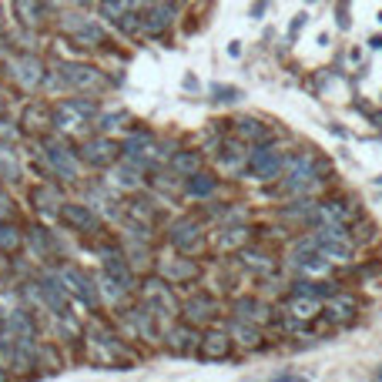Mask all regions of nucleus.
<instances>
[{
    "label": "nucleus",
    "mask_w": 382,
    "mask_h": 382,
    "mask_svg": "<svg viewBox=\"0 0 382 382\" xmlns=\"http://www.w3.org/2000/svg\"><path fill=\"white\" fill-rule=\"evenodd\" d=\"M97 115V104L81 97V101H64L58 111H54V124L60 131H81L84 124H91V117Z\"/></svg>",
    "instance_id": "obj_1"
},
{
    "label": "nucleus",
    "mask_w": 382,
    "mask_h": 382,
    "mask_svg": "<svg viewBox=\"0 0 382 382\" xmlns=\"http://www.w3.org/2000/svg\"><path fill=\"white\" fill-rule=\"evenodd\" d=\"M312 238H315V249L322 251L329 262H349V258H352V242L345 238L342 229H329V225H322Z\"/></svg>",
    "instance_id": "obj_2"
},
{
    "label": "nucleus",
    "mask_w": 382,
    "mask_h": 382,
    "mask_svg": "<svg viewBox=\"0 0 382 382\" xmlns=\"http://www.w3.org/2000/svg\"><path fill=\"white\" fill-rule=\"evenodd\" d=\"M282 168H285V158L275 151V148H255L251 151V161H249V172L258 178V181H275L279 174H282Z\"/></svg>",
    "instance_id": "obj_3"
},
{
    "label": "nucleus",
    "mask_w": 382,
    "mask_h": 382,
    "mask_svg": "<svg viewBox=\"0 0 382 382\" xmlns=\"http://www.w3.org/2000/svg\"><path fill=\"white\" fill-rule=\"evenodd\" d=\"M10 77L17 81L20 88H27V91H34L38 84H44V64H40L34 54H20V58L10 60Z\"/></svg>",
    "instance_id": "obj_4"
},
{
    "label": "nucleus",
    "mask_w": 382,
    "mask_h": 382,
    "mask_svg": "<svg viewBox=\"0 0 382 382\" xmlns=\"http://www.w3.org/2000/svg\"><path fill=\"white\" fill-rule=\"evenodd\" d=\"M308 185H315V158L308 154H299L285 161V188L288 191H302Z\"/></svg>",
    "instance_id": "obj_5"
},
{
    "label": "nucleus",
    "mask_w": 382,
    "mask_h": 382,
    "mask_svg": "<svg viewBox=\"0 0 382 382\" xmlns=\"http://www.w3.org/2000/svg\"><path fill=\"white\" fill-rule=\"evenodd\" d=\"M60 81H64L67 88H81V91H91V88H101V84H104L101 71L84 67V64H64V67H60Z\"/></svg>",
    "instance_id": "obj_6"
},
{
    "label": "nucleus",
    "mask_w": 382,
    "mask_h": 382,
    "mask_svg": "<svg viewBox=\"0 0 382 382\" xmlns=\"http://www.w3.org/2000/svg\"><path fill=\"white\" fill-rule=\"evenodd\" d=\"M60 282H64V288H67L74 299H81L84 306H97V288L88 282L84 272H77V268H64V272H60Z\"/></svg>",
    "instance_id": "obj_7"
},
{
    "label": "nucleus",
    "mask_w": 382,
    "mask_h": 382,
    "mask_svg": "<svg viewBox=\"0 0 382 382\" xmlns=\"http://www.w3.org/2000/svg\"><path fill=\"white\" fill-rule=\"evenodd\" d=\"M172 245L178 251H198L201 245V225L194 218H181L172 225Z\"/></svg>",
    "instance_id": "obj_8"
},
{
    "label": "nucleus",
    "mask_w": 382,
    "mask_h": 382,
    "mask_svg": "<svg viewBox=\"0 0 382 382\" xmlns=\"http://www.w3.org/2000/svg\"><path fill=\"white\" fill-rule=\"evenodd\" d=\"M285 308H288V315H292V319H299V322H312V319L322 312V302H319L315 295L295 292V295L285 302Z\"/></svg>",
    "instance_id": "obj_9"
},
{
    "label": "nucleus",
    "mask_w": 382,
    "mask_h": 382,
    "mask_svg": "<svg viewBox=\"0 0 382 382\" xmlns=\"http://www.w3.org/2000/svg\"><path fill=\"white\" fill-rule=\"evenodd\" d=\"M144 306H148V312H158V315H172L174 312V299L172 292L165 288V282H148V288H144Z\"/></svg>",
    "instance_id": "obj_10"
},
{
    "label": "nucleus",
    "mask_w": 382,
    "mask_h": 382,
    "mask_svg": "<svg viewBox=\"0 0 382 382\" xmlns=\"http://www.w3.org/2000/svg\"><path fill=\"white\" fill-rule=\"evenodd\" d=\"M84 158H88V165L104 168V165H111V161L117 158V144H115V141H108V138H94V141H88Z\"/></svg>",
    "instance_id": "obj_11"
},
{
    "label": "nucleus",
    "mask_w": 382,
    "mask_h": 382,
    "mask_svg": "<svg viewBox=\"0 0 382 382\" xmlns=\"http://www.w3.org/2000/svg\"><path fill=\"white\" fill-rule=\"evenodd\" d=\"M47 161H51V165H54V172L64 174L67 181L77 178V158H74V151H71L67 144H51V148H47Z\"/></svg>",
    "instance_id": "obj_12"
},
{
    "label": "nucleus",
    "mask_w": 382,
    "mask_h": 382,
    "mask_svg": "<svg viewBox=\"0 0 382 382\" xmlns=\"http://www.w3.org/2000/svg\"><path fill=\"white\" fill-rule=\"evenodd\" d=\"M60 218L77 231H94L97 229V215L88 205H64L60 208Z\"/></svg>",
    "instance_id": "obj_13"
},
{
    "label": "nucleus",
    "mask_w": 382,
    "mask_h": 382,
    "mask_svg": "<svg viewBox=\"0 0 382 382\" xmlns=\"http://www.w3.org/2000/svg\"><path fill=\"white\" fill-rule=\"evenodd\" d=\"M198 352H201V359H211V363H218V359H229L231 352V339L225 332H208L201 345H198Z\"/></svg>",
    "instance_id": "obj_14"
},
{
    "label": "nucleus",
    "mask_w": 382,
    "mask_h": 382,
    "mask_svg": "<svg viewBox=\"0 0 382 382\" xmlns=\"http://www.w3.org/2000/svg\"><path fill=\"white\" fill-rule=\"evenodd\" d=\"M185 319H188L191 325L211 322V319H215V299H208V295H194L188 306H185Z\"/></svg>",
    "instance_id": "obj_15"
},
{
    "label": "nucleus",
    "mask_w": 382,
    "mask_h": 382,
    "mask_svg": "<svg viewBox=\"0 0 382 382\" xmlns=\"http://www.w3.org/2000/svg\"><path fill=\"white\" fill-rule=\"evenodd\" d=\"M14 10L24 27H38L44 20V0H14Z\"/></svg>",
    "instance_id": "obj_16"
},
{
    "label": "nucleus",
    "mask_w": 382,
    "mask_h": 382,
    "mask_svg": "<svg viewBox=\"0 0 382 382\" xmlns=\"http://www.w3.org/2000/svg\"><path fill=\"white\" fill-rule=\"evenodd\" d=\"M172 24V7H165V3H158V7H151L144 17H141V27L148 31V34H161L165 27Z\"/></svg>",
    "instance_id": "obj_17"
},
{
    "label": "nucleus",
    "mask_w": 382,
    "mask_h": 382,
    "mask_svg": "<svg viewBox=\"0 0 382 382\" xmlns=\"http://www.w3.org/2000/svg\"><path fill=\"white\" fill-rule=\"evenodd\" d=\"M194 332H191V325H181V329H172V335H168V349H172L174 356H188L191 349H194Z\"/></svg>",
    "instance_id": "obj_18"
},
{
    "label": "nucleus",
    "mask_w": 382,
    "mask_h": 382,
    "mask_svg": "<svg viewBox=\"0 0 382 382\" xmlns=\"http://www.w3.org/2000/svg\"><path fill=\"white\" fill-rule=\"evenodd\" d=\"M67 31H71L81 44H88V47H91V40H94V44L104 40V31H101L97 24H91V20H71V24H67Z\"/></svg>",
    "instance_id": "obj_19"
},
{
    "label": "nucleus",
    "mask_w": 382,
    "mask_h": 382,
    "mask_svg": "<svg viewBox=\"0 0 382 382\" xmlns=\"http://www.w3.org/2000/svg\"><path fill=\"white\" fill-rule=\"evenodd\" d=\"M356 295H335L332 299V322H352V315H356Z\"/></svg>",
    "instance_id": "obj_20"
},
{
    "label": "nucleus",
    "mask_w": 382,
    "mask_h": 382,
    "mask_svg": "<svg viewBox=\"0 0 382 382\" xmlns=\"http://www.w3.org/2000/svg\"><path fill=\"white\" fill-rule=\"evenodd\" d=\"M238 134L245 138V141H255V144H262L268 138V128L262 124V121H255V117H242L238 121Z\"/></svg>",
    "instance_id": "obj_21"
},
{
    "label": "nucleus",
    "mask_w": 382,
    "mask_h": 382,
    "mask_svg": "<svg viewBox=\"0 0 382 382\" xmlns=\"http://www.w3.org/2000/svg\"><path fill=\"white\" fill-rule=\"evenodd\" d=\"M231 335H235L242 345H249V349H255V345L262 342V332H258L255 325H249L245 319H238V322L231 325Z\"/></svg>",
    "instance_id": "obj_22"
},
{
    "label": "nucleus",
    "mask_w": 382,
    "mask_h": 382,
    "mask_svg": "<svg viewBox=\"0 0 382 382\" xmlns=\"http://www.w3.org/2000/svg\"><path fill=\"white\" fill-rule=\"evenodd\" d=\"M104 265H108V275L111 279H117L121 285L128 288L131 285V272H128V265L121 262V255H115V251H108V258H104Z\"/></svg>",
    "instance_id": "obj_23"
},
{
    "label": "nucleus",
    "mask_w": 382,
    "mask_h": 382,
    "mask_svg": "<svg viewBox=\"0 0 382 382\" xmlns=\"http://www.w3.org/2000/svg\"><path fill=\"white\" fill-rule=\"evenodd\" d=\"M34 201H38L40 211H54L58 205H64V198H60L58 188H51V185H44V188L34 191Z\"/></svg>",
    "instance_id": "obj_24"
},
{
    "label": "nucleus",
    "mask_w": 382,
    "mask_h": 382,
    "mask_svg": "<svg viewBox=\"0 0 382 382\" xmlns=\"http://www.w3.org/2000/svg\"><path fill=\"white\" fill-rule=\"evenodd\" d=\"M211 191H215V178H211V174L194 172L188 178V194H194V198H208Z\"/></svg>",
    "instance_id": "obj_25"
},
{
    "label": "nucleus",
    "mask_w": 382,
    "mask_h": 382,
    "mask_svg": "<svg viewBox=\"0 0 382 382\" xmlns=\"http://www.w3.org/2000/svg\"><path fill=\"white\" fill-rule=\"evenodd\" d=\"M161 272H165L172 282H188V279L198 275V265H191V262H168Z\"/></svg>",
    "instance_id": "obj_26"
},
{
    "label": "nucleus",
    "mask_w": 382,
    "mask_h": 382,
    "mask_svg": "<svg viewBox=\"0 0 382 382\" xmlns=\"http://www.w3.org/2000/svg\"><path fill=\"white\" fill-rule=\"evenodd\" d=\"M235 312H238L242 319H255V322H265L268 319L265 306H258L255 299H238V302H235Z\"/></svg>",
    "instance_id": "obj_27"
},
{
    "label": "nucleus",
    "mask_w": 382,
    "mask_h": 382,
    "mask_svg": "<svg viewBox=\"0 0 382 382\" xmlns=\"http://www.w3.org/2000/svg\"><path fill=\"white\" fill-rule=\"evenodd\" d=\"M172 165H174V172L194 174L198 168H201V158H198V151H181V154H174L172 158Z\"/></svg>",
    "instance_id": "obj_28"
},
{
    "label": "nucleus",
    "mask_w": 382,
    "mask_h": 382,
    "mask_svg": "<svg viewBox=\"0 0 382 382\" xmlns=\"http://www.w3.org/2000/svg\"><path fill=\"white\" fill-rule=\"evenodd\" d=\"M242 262L249 268H255V272H272V258H268L265 251H255V249H249V251H242Z\"/></svg>",
    "instance_id": "obj_29"
},
{
    "label": "nucleus",
    "mask_w": 382,
    "mask_h": 382,
    "mask_svg": "<svg viewBox=\"0 0 382 382\" xmlns=\"http://www.w3.org/2000/svg\"><path fill=\"white\" fill-rule=\"evenodd\" d=\"M24 121H27V128H44V124H54L51 111H47V108H38V104H31V108H27Z\"/></svg>",
    "instance_id": "obj_30"
},
{
    "label": "nucleus",
    "mask_w": 382,
    "mask_h": 382,
    "mask_svg": "<svg viewBox=\"0 0 382 382\" xmlns=\"http://www.w3.org/2000/svg\"><path fill=\"white\" fill-rule=\"evenodd\" d=\"M20 245H24V238H20L17 229H10V225H3L0 222V249L3 251H17Z\"/></svg>",
    "instance_id": "obj_31"
},
{
    "label": "nucleus",
    "mask_w": 382,
    "mask_h": 382,
    "mask_svg": "<svg viewBox=\"0 0 382 382\" xmlns=\"http://www.w3.org/2000/svg\"><path fill=\"white\" fill-rule=\"evenodd\" d=\"M245 238H249V229H245V225H238V229H225V231H222V238H218V242H222V249H238Z\"/></svg>",
    "instance_id": "obj_32"
},
{
    "label": "nucleus",
    "mask_w": 382,
    "mask_h": 382,
    "mask_svg": "<svg viewBox=\"0 0 382 382\" xmlns=\"http://www.w3.org/2000/svg\"><path fill=\"white\" fill-rule=\"evenodd\" d=\"M115 181L121 185V188H138V185H141V178H138V165H134V168H121Z\"/></svg>",
    "instance_id": "obj_33"
},
{
    "label": "nucleus",
    "mask_w": 382,
    "mask_h": 382,
    "mask_svg": "<svg viewBox=\"0 0 382 382\" xmlns=\"http://www.w3.org/2000/svg\"><path fill=\"white\" fill-rule=\"evenodd\" d=\"M211 91L218 94V101H238V97H242V91H238V88H225V84H215Z\"/></svg>",
    "instance_id": "obj_34"
},
{
    "label": "nucleus",
    "mask_w": 382,
    "mask_h": 382,
    "mask_svg": "<svg viewBox=\"0 0 382 382\" xmlns=\"http://www.w3.org/2000/svg\"><path fill=\"white\" fill-rule=\"evenodd\" d=\"M34 249L44 255V251H51V238H47V231L44 229H34Z\"/></svg>",
    "instance_id": "obj_35"
},
{
    "label": "nucleus",
    "mask_w": 382,
    "mask_h": 382,
    "mask_svg": "<svg viewBox=\"0 0 382 382\" xmlns=\"http://www.w3.org/2000/svg\"><path fill=\"white\" fill-rule=\"evenodd\" d=\"M14 215V205H10V198H7V191L0 188V222H7Z\"/></svg>",
    "instance_id": "obj_36"
},
{
    "label": "nucleus",
    "mask_w": 382,
    "mask_h": 382,
    "mask_svg": "<svg viewBox=\"0 0 382 382\" xmlns=\"http://www.w3.org/2000/svg\"><path fill=\"white\" fill-rule=\"evenodd\" d=\"M335 20H339V27H342V31H349V24H352V20H349V0H345V7L339 3V17H335Z\"/></svg>",
    "instance_id": "obj_37"
},
{
    "label": "nucleus",
    "mask_w": 382,
    "mask_h": 382,
    "mask_svg": "<svg viewBox=\"0 0 382 382\" xmlns=\"http://www.w3.org/2000/svg\"><path fill=\"white\" fill-rule=\"evenodd\" d=\"M124 117H128V115H108L101 128H104V131H111V128H117V121H124Z\"/></svg>",
    "instance_id": "obj_38"
},
{
    "label": "nucleus",
    "mask_w": 382,
    "mask_h": 382,
    "mask_svg": "<svg viewBox=\"0 0 382 382\" xmlns=\"http://www.w3.org/2000/svg\"><path fill=\"white\" fill-rule=\"evenodd\" d=\"M0 20H3V7H0Z\"/></svg>",
    "instance_id": "obj_39"
},
{
    "label": "nucleus",
    "mask_w": 382,
    "mask_h": 382,
    "mask_svg": "<svg viewBox=\"0 0 382 382\" xmlns=\"http://www.w3.org/2000/svg\"><path fill=\"white\" fill-rule=\"evenodd\" d=\"M376 376H379V379H382V369H379V372H376Z\"/></svg>",
    "instance_id": "obj_40"
},
{
    "label": "nucleus",
    "mask_w": 382,
    "mask_h": 382,
    "mask_svg": "<svg viewBox=\"0 0 382 382\" xmlns=\"http://www.w3.org/2000/svg\"><path fill=\"white\" fill-rule=\"evenodd\" d=\"M0 339H3V332H0ZM0 345H3V342H0Z\"/></svg>",
    "instance_id": "obj_41"
}]
</instances>
